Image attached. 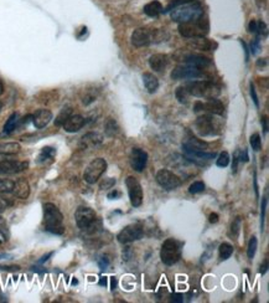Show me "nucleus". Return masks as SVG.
I'll return each mask as SVG.
<instances>
[{
	"instance_id": "obj_41",
	"label": "nucleus",
	"mask_w": 269,
	"mask_h": 303,
	"mask_svg": "<svg viewBox=\"0 0 269 303\" xmlns=\"http://www.w3.org/2000/svg\"><path fill=\"white\" fill-rule=\"evenodd\" d=\"M239 162H241V160H239V149H237V151L234 152L233 163H232V171H233V173H237V169H238V163Z\"/></svg>"
},
{
	"instance_id": "obj_23",
	"label": "nucleus",
	"mask_w": 269,
	"mask_h": 303,
	"mask_svg": "<svg viewBox=\"0 0 269 303\" xmlns=\"http://www.w3.org/2000/svg\"><path fill=\"white\" fill-rule=\"evenodd\" d=\"M209 148V144L206 142L197 139V138H191L187 142L182 144L184 152H203Z\"/></svg>"
},
{
	"instance_id": "obj_2",
	"label": "nucleus",
	"mask_w": 269,
	"mask_h": 303,
	"mask_svg": "<svg viewBox=\"0 0 269 303\" xmlns=\"http://www.w3.org/2000/svg\"><path fill=\"white\" fill-rule=\"evenodd\" d=\"M44 225L46 231L51 234L62 235L65 232L62 212L53 203L44 204Z\"/></svg>"
},
{
	"instance_id": "obj_43",
	"label": "nucleus",
	"mask_w": 269,
	"mask_h": 303,
	"mask_svg": "<svg viewBox=\"0 0 269 303\" xmlns=\"http://www.w3.org/2000/svg\"><path fill=\"white\" fill-rule=\"evenodd\" d=\"M266 210H267V198H263V201H262V212H261L262 231H263V229H264V218H266Z\"/></svg>"
},
{
	"instance_id": "obj_5",
	"label": "nucleus",
	"mask_w": 269,
	"mask_h": 303,
	"mask_svg": "<svg viewBox=\"0 0 269 303\" xmlns=\"http://www.w3.org/2000/svg\"><path fill=\"white\" fill-rule=\"evenodd\" d=\"M161 261L168 266H173L174 264L181 259V245L174 239H166L161 245L160 251Z\"/></svg>"
},
{
	"instance_id": "obj_25",
	"label": "nucleus",
	"mask_w": 269,
	"mask_h": 303,
	"mask_svg": "<svg viewBox=\"0 0 269 303\" xmlns=\"http://www.w3.org/2000/svg\"><path fill=\"white\" fill-rule=\"evenodd\" d=\"M102 143V137L98 133H87L83 135L81 139V147L82 148H90V147H96Z\"/></svg>"
},
{
	"instance_id": "obj_31",
	"label": "nucleus",
	"mask_w": 269,
	"mask_h": 303,
	"mask_svg": "<svg viewBox=\"0 0 269 303\" xmlns=\"http://www.w3.org/2000/svg\"><path fill=\"white\" fill-rule=\"evenodd\" d=\"M218 254H220V259L222 260V261L228 260L231 256H232V254H233V246L228 243L221 244L220 248H218Z\"/></svg>"
},
{
	"instance_id": "obj_20",
	"label": "nucleus",
	"mask_w": 269,
	"mask_h": 303,
	"mask_svg": "<svg viewBox=\"0 0 269 303\" xmlns=\"http://www.w3.org/2000/svg\"><path fill=\"white\" fill-rule=\"evenodd\" d=\"M85 118L81 114H72L69 117L65 123H63V130L69 133H76L85 126Z\"/></svg>"
},
{
	"instance_id": "obj_33",
	"label": "nucleus",
	"mask_w": 269,
	"mask_h": 303,
	"mask_svg": "<svg viewBox=\"0 0 269 303\" xmlns=\"http://www.w3.org/2000/svg\"><path fill=\"white\" fill-rule=\"evenodd\" d=\"M70 116H72V108H70V107L63 108V110L60 112V114L56 117L55 126H57V127H61V126H63V123H65V122L69 119Z\"/></svg>"
},
{
	"instance_id": "obj_44",
	"label": "nucleus",
	"mask_w": 269,
	"mask_h": 303,
	"mask_svg": "<svg viewBox=\"0 0 269 303\" xmlns=\"http://www.w3.org/2000/svg\"><path fill=\"white\" fill-rule=\"evenodd\" d=\"M98 265L99 267H101V270H106V268L109 266V259H108L107 256H102L101 259H99Z\"/></svg>"
},
{
	"instance_id": "obj_46",
	"label": "nucleus",
	"mask_w": 269,
	"mask_h": 303,
	"mask_svg": "<svg viewBox=\"0 0 269 303\" xmlns=\"http://www.w3.org/2000/svg\"><path fill=\"white\" fill-rule=\"evenodd\" d=\"M115 184V179H107L106 182L101 183V189H109V188H112L113 185Z\"/></svg>"
},
{
	"instance_id": "obj_38",
	"label": "nucleus",
	"mask_w": 269,
	"mask_h": 303,
	"mask_svg": "<svg viewBox=\"0 0 269 303\" xmlns=\"http://www.w3.org/2000/svg\"><path fill=\"white\" fill-rule=\"evenodd\" d=\"M251 147L253 148V151L258 152L262 148V139L259 133H254V134L251 135Z\"/></svg>"
},
{
	"instance_id": "obj_56",
	"label": "nucleus",
	"mask_w": 269,
	"mask_h": 303,
	"mask_svg": "<svg viewBox=\"0 0 269 303\" xmlns=\"http://www.w3.org/2000/svg\"><path fill=\"white\" fill-rule=\"evenodd\" d=\"M262 126H263L264 132L267 133V131H268V119H267V117H263V118H262Z\"/></svg>"
},
{
	"instance_id": "obj_52",
	"label": "nucleus",
	"mask_w": 269,
	"mask_h": 303,
	"mask_svg": "<svg viewBox=\"0 0 269 303\" xmlns=\"http://www.w3.org/2000/svg\"><path fill=\"white\" fill-rule=\"evenodd\" d=\"M209 221L211 224H215V223H217V221H218V215H217L216 212H212L211 215H210V218H209Z\"/></svg>"
},
{
	"instance_id": "obj_24",
	"label": "nucleus",
	"mask_w": 269,
	"mask_h": 303,
	"mask_svg": "<svg viewBox=\"0 0 269 303\" xmlns=\"http://www.w3.org/2000/svg\"><path fill=\"white\" fill-rule=\"evenodd\" d=\"M143 10L144 13L150 18H157L159 17L161 13H164V8H162L161 3L158 1V0H154V1H150V3L146 4V5L144 6Z\"/></svg>"
},
{
	"instance_id": "obj_1",
	"label": "nucleus",
	"mask_w": 269,
	"mask_h": 303,
	"mask_svg": "<svg viewBox=\"0 0 269 303\" xmlns=\"http://www.w3.org/2000/svg\"><path fill=\"white\" fill-rule=\"evenodd\" d=\"M202 17L203 8L197 1H190V3L182 4V5L171 9V19L179 24L194 21V20H197Z\"/></svg>"
},
{
	"instance_id": "obj_29",
	"label": "nucleus",
	"mask_w": 269,
	"mask_h": 303,
	"mask_svg": "<svg viewBox=\"0 0 269 303\" xmlns=\"http://www.w3.org/2000/svg\"><path fill=\"white\" fill-rule=\"evenodd\" d=\"M18 123H19V114H18V113H13V114L8 118V121H6L3 132L5 133V134H10L11 132H14L15 131Z\"/></svg>"
},
{
	"instance_id": "obj_8",
	"label": "nucleus",
	"mask_w": 269,
	"mask_h": 303,
	"mask_svg": "<svg viewBox=\"0 0 269 303\" xmlns=\"http://www.w3.org/2000/svg\"><path fill=\"white\" fill-rule=\"evenodd\" d=\"M155 179H157L158 184L164 188L165 190H174L181 185V179L175 173L168 170V169H160L157 173Z\"/></svg>"
},
{
	"instance_id": "obj_49",
	"label": "nucleus",
	"mask_w": 269,
	"mask_h": 303,
	"mask_svg": "<svg viewBox=\"0 0 269 303\" xmlns=\"http://www.w3.org/2000/svg\"><path fill=\"white\" fill-rule=\"evenodd\" d=\"M8 207H9L8 201H6L5 199L0 198V214H1L3 211H5V210L8 209Z\"/></svg>"
},
{
	"instance_id": "obj_45",
	"label": "nucleus",
	"mask_w": 269,
	"mask_h": 303,
	"mask_svg": "<svg viewBox=\"0 0 269 303\" xmlns=\"http://www.w3.org/2000/svg\"><path fill=\"white\" fill-rule=\"evenodd\" d=\"M259 49H261V45H259V39L257 38V39L253 40L252 44H251V50H252L253 55H255V54L258 53Z\"/></svg>"
},
{
	"instance_id": "obj_54",
	"label": "nucleus",
	"mask_w": 269,
	"mask_h": 303,
	"mask_svg": "<svg viewBox=\"0 0 269 303\" xmlns=\"http://www.w3.org/2000/svg\"><path fill=\"white\" fill-rule=\"evenodd\" d=\"M0 270H8V271H17L19 270V266H0Z\"/></svg>"
},
{
	"instance_id": "obj_55",
	"label": "nucleus",
	"mask_w": 269,
	"mask_h": 303,
	"mask_svg": "<svg viewBox=\"0 0 269 303\" xmlns=\"http://www.w3.org/2000/svg\"><path fill=\"white\" fill-rule=\"evenodd\" d=\"M119 196H121V193H119V191H117V190H114V191H112V193L108 194V199H117V198H119Z\"/></svg>"
},
{
	"instance_id": "obj_27",
	"label": "nucleus",
	"mask_w": 269,
	"mask_h": 303,
	"mask_svg": "<svg viewBox=\"0 0 269 303\" xmlns=\"http://www.w3.org/2000/svg\"><path fill=\"white\" fill-rule=\"evenodd\" d=\"M21 149L19 143L17 142H6V143H0V154L13 155L18 154Z\"/></svg>"
},
{
	"instance_id": "obj_10",
	"label": "nucleus",
	"mask_w": 269,
	"mask_h": 303,
	"mask_svg": "<svg viewBox=\"0 0 269 303\" xmlns=\"http://www.w3.org/2000/svg\"><path fill=\"white\" fill-rule=\"evenodd\" d=\"M126 189H128V194H129L130 204L134 208H138L143 203V188L140 185L139 180L134 176H128L126 179Z\"/></svg>"
},
{
	"instance_id": "obj_50",
	"label": "nucleus",
	"mask_w": 269,
	"mask_h": 303,
	"mask_svg": "<svg viewBox=\"0 0 269 303\" xmlns=\"http://www.w3.org/2000/svg\"><path fill=\"white\" fill-rule=\"evenodd\" d=\"M5 231H6V225L5 221L3 220V218L0 216V235L5 237Z\"/></svg>"
},
{
	"instance_id": "obj_16",
	"label": "nucleus",
	"mask_w": 269,
	"mask_h": 303,
	"mask_svg": "<svg viewBox=\"0 0 269 303\" xmlns=\"http://www.w3.org/2000/svg\"><path fill=\"white\" fill-rule=\"evenodd\" d=\"M146 163H148V153L140 148H133L130 153V167L138 173L145 169Z\"/></svg>"
},
{
	"instance_id": "obj_30",
	"label": "nucleus",
	"mask_w": 269,
	"mask_h": 303,
	"mask_svg": "<svg viewBox=\"0 0 269 303\" xmlns=\"http://www.w3.org/2000/svg\"><path fill=\"white\" fill-rule=\"evenodd\" d=\"M190 45L197 50H203V51H209L212 49V44L205 38H195V40H192Z\"/></svg>"
},
{
	"instance_id": "obj_4",
	"label": "nucleus",
	"mask_w": 269,
	"mask_h": 303,
	"mask_svg": "<svg viewBox=\"0 0 269 303\" xmlns=\"http://www.w3.org/2000/svg\"><path fill=\"white\" fill-rule=\"evenodd\" d=\"M209 21L206 19L200 18L197 20L189 22H182L179 25V33L180 35L187 39H195V38H205L209 34Z\"/></svg>"
},
{
	"instance_id": "obj_58",
	"label": "nucleus",
	"mask_w": 269,
	"mask_h": 303,
	"mask_svg": "<svg viewBox=\"0 0 269 303\" xmlns=\"http://www.w3.org/2000/svg\"><path fill=\"white\" fill-rule=\"evenodd\" d=\"M99 284H101V286H107V277H101Z\"/></svg>"
},
{
	"instance_id": "obj_3",
	"label": "nucleus",
	"mask_w": 269,
	"mask_h": 303,
	"mask_svg": "<svg viewBox=\"0 0 269 303\" xmlns=\"http://www.w3.org/2000/svg\"><path fill=\"white\" fill-rule=\"evenodd\" d=\"M186 91L190 96H195L198 98H216L220 95V87L211 81H194L185 85Z\"/></svg>"
},
{
	"instance_id": "obj_28",
	"label": "nucleus",
	"mask_w": 269,
	"mask_h": 303,
	"mask_svg": "<svg viewBox=\"0 0 269 303\" xmlns=\"http://www.w3.org/2000/svg\"><path fill=\"white\" fill-rule=\"evenodd\" d=\"M248 31L255 35H267V25L262 20H252L248 24Z\"/></svg>"
},
{
	"instance_id": "obj_9",
	"label": "nucleus",
	"mask_w": 269,
	"mask_h": 303,
	"mask_svg": "<svg viewBox=\"0 0 269 303\" xmlns=\"http://www.w3.org/2000/svg\"><path fill=\"white\" fill-rule=\"evenodd\" d=\"M144 231H143V226L140 224H132V225L126 226L118 235H117V240L118 243L123 244H130L133 241H137V240H140L143 237Z\"/></svg>"
},
{
	"instance_id": "obj_18",
	"label": "nucleus",
	"mask_w": 269,
	"mask_h": 303,
	"mask_svg": "<svg viewBox=\"0 0 269 303\" xmlns=\"http://www.w3.org/2000/svg\"><path fill=\"white\" fill-rule=\"evenodd\" d=\"M185 65H190V66L197 67V69H203L212 64L211 60L206 56L200 55V54H187L182 57Z\"/></svg>"
},
{
	"instance_id": "obj_35",
	"label": "nucleus",
	"mask_w": 269,
	"mask_h": 303,
	"mask_svg": "<svg viewBox=\"0 0 269 303\" xmlns=\"http://www.w3.org/2000/svg\"><path fill=\"white\" fill-rule=\"evenodd\" d=\"M257 246H258V241H257V237L252 236L248 243V248H247V255L248 259L252 260L255 255V251H257Z\"/></svg>"
},
{
	"instance_id": "obj_26",
	"label": "nucleus",
	"mask_w": 269,
	"mask_h": 303,
	"mask_svg": "<svg viewBox=\"0 0 269 303\" xmlns=\"http://www.w3.org/2000/svg\"><path fill=\"white\" fill-rule=\"evenodd\" d=\"M143 81L144 86H145L149 94H154L158 90V87H159V80L150 72H145L143 75Z\"/></svg>"
},
{
	"instance_id": "obj_34",
	"label": "nucleus",
	"mask_w": 269,
	"mask_h": 303,
	"mask_svg": "<svg viewBox=\"0 0 269 303\" xmlns=\"http://www.w3.org/2000/svg\"><path fill=\"white\" fill-rule=\"evenodd\" d=\"M14 188V180L0 176V193H11Z\"/></svg>"
},
{
	"instance_id": "obj_51",
	"label": "nucleus",
	"mask_w": 269,
	"mask_h": 303,
	"mask_svg": "<svg viewBox=\"0 0 269 303\" xmlns=\"http://www.w3.org/2000/svg\"><path fill=\"white\" fill-rule=\"evenodd\" d=\"M239 160L241 162H248V153L246 149H243V151H239Z\"/></svg>"
},
{
	"instance_id": "obj_42",
	"label": "nucleus",
	"mask_w": 269,
	"mask_h": 303,
	"mask_svg": "<svg viewBox=\"0 0 269 303\" xmlns=\"http://www.w3.org/2000/svg\"><path fill=\"white\" fill-rule=\"evenodd\" d=\"M190 1H194V0H171V3L168 6V10H171V9L176 8L179 5H182V4L190 3Z\"/></svg>"
},
{
	"instance_id": "obj_22",
	"label": "nucleus",
	"mask_w": 269,
	"mask_h": 303,
	"mask_svg": "<svg viewBox=\"0 0 269 303\" xmlns=\"http://www.w3.org/2000/svg\"><path fill=\"white\" fill-rule=\"evenodd\" d=\"M169 64V57L164 54H155V55L150 56L149 58V66L151 70L157 72H161L162 70L166 69Z\"/></svg>"
},
{
	"instance_id": "obj_13",
	"label": "nucleus",
	"mask_w": 269,
	"mask_h": 303,
	"mask_svg": "<svg viewBox=\"0 0 269 303\" xmlns=\"http://www.w3.org/2000/svg\"><path fill=\"white\" fill-rule=\"evenodd\" d=\"M157 31H150L148 29L144 28H139L137 30H134V33L132 34V44L134 45L135 47H143V46H148L149 44L154 41L157 39L155 36Z\"/></svg>"
},
{
	"instance_id": "obj_32",
	"label": "nucleus",
	"mask_w": 269,
	"mask_h": 303,
	"mask_svg": "<svg viewBox=\"0 0 269 303\" xmlns=\"http://www.w3.org/2000/svg\"><path fill=\"white\" fill-rule=\"evenodd\" d=\"M56 154V149L53 147H44L41 149V153L38 154L37 162H45L47 159H53Z\"/></svg>"
},
{
	"instance_id": "obj_14",
	"label": "nucleus",
	"mask_w": 269,
	"mask_h": 303,
	"mask_svg": "<svg viewBox=\"0 0 269 303\" xmlns=\"http://www.w3.org/2000/svg\"><path fill=\"white\" fill-rule=\"evenodd\" d=\"M194 111L195 112H209L210 114H222L223 111H225V107H223V103L221 102L220 99L217 98H210L209 101L206 102H201V101H197L194 106Z\"/></svg>"
},
{
	"instance_id": "obj_40",
	"label": "nucleus",
	"mask_w": 269,
	"mask_h": 303,
	"mask_svg": "<svg viewBox=\"0 0 269 303\" xmlns=\"http://www.w3.org/2000/svg\"><path fill=\"white\" fill-rule=\"evenodd\" d=\"M205 190V184L202 182H194L189 188V191L191 194H200Z\"/></svg>"
},
{
	"instance_id": "obj_37",
	"label": "nucleus",
	"mask_w": 269,
	"mask_h": 303,
	"mask_svg": "<svg viewBox=\"0 0 269 303\" xmlns=\"http://www.w3.org/2000/svg\"><path fill=\"white\" fill-rule=\"evenodd\" d=\"M230 159H231L230 154H228L227 152H222L216 160L217 167H220V168H226V167L230 164Z\"/></svg>"
},
{
	"instance_id": "obj_19",
	"label": "nucleus",
	"mask_w": 269,
	"mask_h": 303,
	"mask_svg": "<svg viewBox=\"0 0 269 303\" xmlns=\"http://www.w3.org/2000/svg\"><path fill=\"white\" fill-rule=\"evenodd\" d=\"M33 123L37 130H42L53 119V112L49 110H38L33 114Z\"/></svg>"
},
{
	"instance_id": "obj_15",
	"label": "nucleus",
	"mask_w": 269,
	"mask_h": 303,
	"mask_svg": "<svg viewBox=\"0 0 269 303\" xmlns=\"http://www.w3.org/2000/svg\"><path fill=\"white\" fill-rule=\"evenodd\" d=\"M29 168L28 162H20V160H3L0 162V176L3 175H14L21 173Z\"/></svg>"
},
{
	"instance_id": "obj_6",
	"label": "nucleus",
	"mask_w": 269,
	"mask_h": 303,
	"mask_svg": "<svg viewBox=\"0 0 269 303\" xmlns=\"http://www.w3.org/2000/svg\"><path fill=\"white\" fill-rule=\"evenodd\" d=\"M74 219H76L77 226L83 231L93 232V227H96L97 215L96 212L87 207H80L74 212Z\"/></svg>"
},
{
	"instance_id": "obj_57",
	"label": "nucleus",
	"mask_w": 269,
	"mask_h": 303,
	"mask_svg": "<svg viewBox=\"0 0 269 303\" xmlns=\"http://www.w3.org/2000/svg\"><path fill=\"white\" fill-rule=\"evenodd\" d=\"M115 286H117V280L114 277H110V287H112V289H115Z\"/></svg>"
},
{
	"instance_id": "obj_48",
	"label": "nucleus",
	"mask_w": 269,
	"mask_h": 303,
	"mask_svg": "<svg viewBox=\"0 0 269 303\" xmlns=\"http://www.w3.org/2000/svg\"><path fill=\"white\" fill-rule=\"evenodd\" d=\"M171 301L176 303H181L184 302V296H182L181 293H174V295L171 296Z\"/></svg>"
},
{
	"instance_id": "obj_36",
	"label": "nucleus",
	"mask_w": 269,
	"mask_h": 303,
	"mask_svg": "<svg viewBox=\"0 0 269 303\" xmlns=\"http://www.w3.org/2000/svg\"><path fill=\"white\" fill-rule=\"evenodd\" d=\"M175 95H176V98L179 99V102L187 103V99H189L190 95H189V92L186 91V88H185V86H181V87H179L178 90H176Z\"/></svg>"
},
{
	"instance_id": "obj_17",
	"label": "nucleus",
	"mask_w": 269,
	"mask_h": 303,
	"mask_svg": "<svg viewBox=\"0 0 269 303\" xmlns=\"http://www.w3.org/2000/svg\"><path fill=\"white\" fill-rule=\"evenodd\" d=\"M185 159L189 162L195 163L197 166H206L207 163L216 157V153H209V152H184Z\"/></svg>"
},
{
	"instance_id": "obj_21",
	"label": "nucleus",
	"mask_w": 269,
	"mask_h": 303,
	"mask_svg": "<svg viewBox=\"0 0 269 303\" xmlns=\"http://www.w3.org/2000/svg\"><path fill=\"white\" fill-rule=\"evenodd\" d=\"M11 193L14 194L17 198L25 200L28 199L30 195V185H29L28 180L25 178H20L17 182H14V188H13V191Z\"/></svg>"
},
{
	"instance_id": "obj_39",
	"label": "nucleus",
	"mask_w": 269,
	"mask_h": 303,
	"mask_svg": "<svg viewBox=\"0 0 269 303\" xmlns=\"http://www.w3.org/2000/svg\"><path fill=\"white\" fill-rule=\"evenodd\" d=\"M239 231H241V218H239V216H237V218L233 220V223H232V225H231L230 235L236 239V237L238 236Z\"/></svg>"
},
{
	"instance_id": "obj_11",
	"label": "nucleus",
	"mask_w": 269,
	"mask_h": 303,
	"mask_svg": "<svg viewBox=\"0 0 269 303\" xmlns=\"http://www.w3.org/2000/svg\"><path fill=\"white\" fill-rule=\"evenodd\" d=\"M195 130L201 137H210V135H216L218 133L212 114H203L198 117L195 122Z\"/></svg>"
},
{
	"instance_id": "obj_53",
	"label": "nucleus",
	"mask_w": 269,
	"mask_h": 303,
	"mask_svg": "<svg viewBox=\"0 0 269 303\" xmlns=\"http://www.w3.org/2000/svg\"><path fill=\"white\" fill-rule=\"evenodd\" d=\"M267 268H268V261H264V264H262V266H261V270H259V273H261V275H264V273L267 272Z\"/></svg>"
},
{
	"instance_id": "obj_7",
	"label": "nucleus",
	"mask_w": 269,
	"mask_h": 303,
	"mask_svg": "<svg viewBox=\"0 0 269 303\" xmlns=\"http://www.w3.org/2000/svg\"><path fill=\"white\" fill-rule=\"evenodd\" d=\"M107 169V162L103 158H96L92 160L85 169L83 173V179L88 184H94L98 182V179L102 176V174L105 173Z\"/></svg>"
},
{
	"instance_id": "obj_60",
	"label": "nucleus",
	"mask_w": 269,
	"mask_h": 303,
	"mask_svg": "<svg viewBox=\"0 0 269 303\" xmlns=\"http://www.w3.org/2000/svg\"><path fill=\"white\" fill-rule=\"evenodd\" d=\"M3 91H4V85L3 82H1V80H0V95L3 94Z\"/></svg>"
},
{
	"instance_id": "obj_62",
	"label": "nucleus",
	"mask_w": 269,
	"mask_h": 303,
	"mask_svg": "<svg viewBox=\"0 0 269 303\" xmlns=\"http://www.w3.org/2000/svg\"><path fill=\"white\" fill-rule=\"evenodd\" d=\"M5 256H6V255H1V254H0V260L3 259V257H5Z\"/></svg>"
},
{
	"instance_id": "obj_59",
	"label": "nucleus",
	"mask_w": 269,
	"mask_h": 303,
	"mask_svg": "<svg viewBox=\"0 0 269 303\" xmlns=\"http://www.w3.org/2000/svg\"><path fill=\"white\" fill-rule=\"evenodd\" d=\"M51 255H53V252H50V254H47V255H46V256H44V257H42V259H41V260H40V261H38V262H40V264H42V262L47 261V257H50V256H51Z\"/></svg>"
},
{
	"instance_id": "obj_61",
	"label": "nucleus",
	"mask_w": 269,
	"mask_h": 303,
	"mask_svg": "<svg viewBox=\"0 0 269 303\" xmlns=\"http://www.w3.org/2000/svg\"><path fill=\"white\" fill-rule=\"evenodd\" d=\"M1 110H3V103L0 102V112H1Z\"/></svg>"
},
{
	"instance_id": "obj_12",
	"label": "nucleus",
	"mask_w": 269,
	"mask_h": 303,
	"mask_svg": "<svg viewBox=\"0 0 269 303\" xmlns=\"http://www.w3.org/2000/svg\"><path fill=\"white\" fill-rule=\"evenodd\" d=\"M203 76V72L197 67L190 66V65H181L173 70L171 78L173 80H197Z\"/></svg>"
},
{
	"instance_id": "obj_47",
	"label": "nucleus",
	"mask_w": 269,
	"mask_h": 303,
	"mask_svg": "<svg viewBox=\"0 0 269 303\" xmlns=\"http://www.w3.org/2000/svg\"><path fill=\"white\" fill-rule=\"evenodd\" d=\"M251 96H252V99H253V102H254V105L258 107L259 106L258 97H257V94H255V88H254V86H253V83L251 85Z\"/></svg>"
}]
</instances>
